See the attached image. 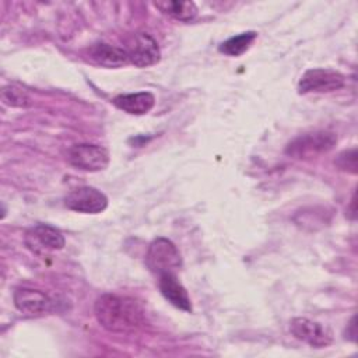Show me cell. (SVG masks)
Instances as JSON below:
<instances>
[{
    "instance_id": "obj_8",
    "label": "cell",
    "mask_w": 358,
    "mask_h": 358,
    "mask_svg": "<svg viewBox=\"0 0 358 358\" xmlns=\"http://www.w3.org/2000/svg\"><path fill=\"white\" fill-rule=\"evenodd\" d=\"M64 206L83 214H99L108 207V197L95 187L81 186L66 194Z\"/></svg>"
},
{
    "instance_id": "obj_16",
    "label": "cell",
    "mask_w": 358,
    "mask_h": 358,
    "mask_svg": "<svg viewBox=\"0 0 358 358\" xmlns=\"http://www.w3.org/2000/svg\"><path fill=\"white\" fill-rule=\"evenodd\" d=\"M3 103L14 108H27L31 105L29 95L17 85H6L1 88Z\"/></svg>"
},
{
    "instance_id": "obj_11",
    "label": "cell",
    "mask_w": 358,
    "mask_h": 358,
    "mask_svg": "<svg viewBox=\"0 0 358 358\" xmlns=\"http://www.w3.org/2000/svg\"><path fill=\"white\" fill-rule=\"evenodd\" d=\"M158 287L162 294V296L175 308L192 312V302L190 296L186 291V288L182 285V282L178 280L175 273H164L158 275Z\"/></svg>"
},
{
    "instance_id": "obj_5",
    "label": "cell",
    "mask_w": 358,
    "mask_h": 358,
    "mask_svg": "<svg viewBox=\"0 0 358 358\" xmlns=\"http://www.w3.org/2000/svg\"><path fill=\"white\" fill-rule=\"evenodd\" d=\"M345 85V77L337 70L333 69H308L299 83L298 92L309 94V92H331L340 90Z\"/></svg>"
},
{
    "instance_id": "obj_17",
    "label": "cell",
    "mask_w": 358,
    "mask_h": 358,
    "mask_svg": "<svg viewBox=\"0 0 358 358\" xmlns=\"http://www.w3.org/2000/svg\"><path fill=\"white\" fill-rule=\"evenodd\" d=\"M334 164L338 169L350 173H357V148H350L341 151L337 158L334 159Z\"/></svg>"
},
{
    "instance_id": "obj_3",
    "label": "cell",
    "mask_w": 358,
    "mask_h": 358,
    "mask_svg": "<svg viewBox=\"0 0 358 358\" xmlns=\"http://www.w3.org/2000/svg\"><path fill=\"white\" fill-rule=\"evenodd\" d=\"M145 264L151 273L159 275L175 273L182 266V256L176 245L168 238H155L147 249Z\"/></svg>"
},
{
    "instance_id": "obj_4",
    "label": "cell",
    "mask_w": 358,
    "mask_h": 358,
    "mask_svg": "<svg viewBox=\"0 0 358 358\" xmlns=\"http://www.w3.org/2000/svg\"><path fill=\"white\" fill-rule=\"evenodd\" d=\"M70 165L85 172L103 171L109 165V152L105 147L90 143L73 144L67 151Z\"/></svg>"
},
{
    "instance_id": "obj_1",
    "label": "cell",
    "mask_w": 358,
    "mask_h": 358,
    "mask_svg": "<svg viewBox=\"0 0 358 358\" xmlns=\"http://www.w3.org/2000/svg\"><path fill=\"white\" fill-rule=\"evenodd\" d=\"M98 323L112 333H129L145 323L141 306L131 298L115 294H103L94 306Z\"/></svg>"
},
{
    "instance_id": "obj_6",
    "label": "cell",
    "mask_w": 358,
    "mask_h": 358,
    "mask_svg": "<svg viewBox=\"0 0 358 358\" xmlns=\"http://www.w3.org/2000/svg\"><path fill=\"white\" fill-rule=\"evenodd\" d=\"M124 50L129 56V63L140 69L154 66L161 59V50L157 41L147 32L133 34L127 39Z\"/></svg>"
},
{
    "instance_id": "obj_10",
    "label": "cell",
    "mask_w": 358,
    "mask_h": 358,
    "mask_svg": "<svg viewBox=\"0 0 358 358\" xmlns=\"http://www.w3.org/2000/svg\"><path fill=\"white\" fill-rule=\"evenodd\" d=\"M291 334L315 348H323L333 343L330 330L308 317H294L289 322Z\"/></svg>"
},
{
    "instance_id": "obj_15",
    "label": "cell",
    "mask_w": 358,
    "mask_h": 358,
    "mask_svg": "<svg viewBox=\"0 0 358 358\" xmlns=\"http://www.w3.org/2000/svg\"><path fill=\"white\" fill-rule=\"evenodd\" d=\"M257 38V32L255 31H246V32H241L238 35H234L231 38H228L227 41H224L218 50L227 56H241L243 55L255 42V39Z\"/></svg>"
},
{
    "instance_id": "obj_7",
    "label": "cell",
    "mask_w": 358,
    "mask_h": 358,
    "mask_svg": "<svg viewBox=\"0 0 358 358\" xmlns=\"http://www.w3.org/2000/svg\"><path fill=\"white\" fill-rule=\"evenodd\" d=\"M15 308L28 316H42L50 312H55L57 302L55 298L49 296L41 289L20 287L14 291L13 295Z\"/></svg>"
},
{
    "instance_id": "obj_2",
    "label": "cell",
    "mask_w": 358,
    "mask_h": 358,
    "mask_svg": "<svg viewBox=\"0 0 358 358\" xmlns=\"http://www.w3.org/2000/svg\"><path fill=\"white\" fill-rule=\"evenodd\" d=\"M336 144L337 136L333 131L316 130L291 140L285 147V154L294 159H309L331 151Z\"/></svg>"
},
{
    "instance_id": "obj_12",
    "label": "cell",
    "mask_w": 358,
    "mask_h": 358,
    "mask_svg": "<svg viewBox=\"0 0 358 358\" xmlns=\"http://www.w3.org/2000/svg\"><path fill=\"white\" fill-rule=\"evenodd\" d=\"M112 103L129 113V115H145L155 105V96L148 91L131 92V94H120L112 99Z\"/></svg>"
},
{
    "instance_id": "obj_9",
    "label": "cell",
    "mask_w": 358,
    "mask_h": 358,
    "mask_svg": "<svg viewBox=\"0 0 358 358\" xmlns=\"http://www.w3.org/2000/svg\"><path fill=\"white\" fill-rule=\"evenodd\" d=\"M24 241L27 248L36 255L60 250L64 248L66 243L63 234L48 224H36L35 227L29 228L25 232Z\"/></svg>"
},
{
    "instance_id": "obj_18",
    "label": "cell",
    "mask_w": 358,
    "mask_h": 358,
    "mask_svg": "<svg viewBox=\"0 0 358 358\" xmlns=\"http://www.w3.org/2000/svg\"><path fill=\"white\" fill-rule=\"evenodd\" d=\"M355 315L351 317V322L348 323V329L345 330V337L348 338V340H351V341H355L357 340V331H355V329H357V324H355Z\"/></svg>"
},
{
    "instance_id": "obj_13",
    "label": "cell",
    "mask_w": 358,
    "mask_h": 358,
    "mask_svg": "<svg viewBox=\"0 0 358 358\" xmlns=\"http://www.w3.org/2000/svg\"><path fill=\"white\" fill-rule=\"evenodd\" d=\"M88 55L92 62L108 69H117L129 63V56L124 48H117L109 43H95L90 48Z\"/></svg>"
},
{
    "instance_id": "obj_14",
    "label": "cell",
    "mask_w": 358,
    "mask_h": 358,
    "mask_svg": "<svg viewBox=\"0 0 358 358\" xmlns=\"http://www.w3.org/2000/svg\"><path fill=\"white\" fill-rule=\"evenodd\" d=\"M154 7L162 14L176 21H192L197 15V6L194 1H179V0H162L154 1Z\"/></svg>"
}]
</instances>
